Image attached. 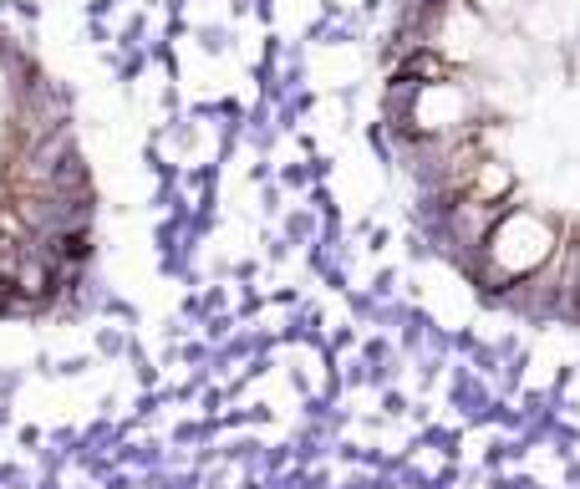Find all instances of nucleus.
Segmentation results:
<instances>
[{
  "label": "nucleus",
  "instance_id": "nucleus-1",
  "mask_svg": "<svg viewBox=\"0 0 580 489\" xmlns=\"http://www.w3.org/2000/svg\"><path fill=\"white\" fill-rule=\"evenodd\" d=\"M97 260V184L67 92L0 31V321L82 296Z\"/></svg>",
  "mask_w": 580,
  "mask_h": 489
}]
</instances>
